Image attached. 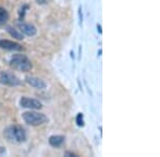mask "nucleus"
Wrapping results in <instances>:
<instances>
[{
  "label": "nucleus",
  "instance_id": "obj_12",
  "mask_svg": "<svg viewBox=\"0 0 160 157\" xmlns=\"http://www.w3.org/2000/svg\"><path fill=\"white\" fill-rule=\"evenodd\" d=\"M76 123L78 127H83L84 125V121H83V115L81 114V113H79L78 115H77L76 117Z\"/></svg>",
  "mask_w": 160,
  "mask_h": 157
},
{
  "label": "nucleus",
  "instance_id": "obj_14",
  "mask_svg": "<svg viewBox=\"0 0 160 157\" xmlns=\"http://www.w3.org/2000/svg\"><path fill=\"white\" fill-rule=\"evenodd\" d=\"M37 1V3L41 4V6H44V4H47L48 0H35Z\"/></svg>",
  "mask_w": 160,
  "mask_h": 157
},
{
  "label": "nucleus",
  "instance_id": "obj_16",
  "mask_svg": "<svg viewBox=\"0 0 160 157\" xmlns=\"http://www.w3.org/2000/svg\"><path fill=\"white\" fill-rule=\"evenodd\" d=\"M65 155H66V156H74V157H76V156H77L76 154L71 153V152H66V153H65Z\"/></svg>",
  "mask_w": 160,
  "mask_h": 157
},
{
  "label": "nucleus",
  "instance_id": "obj_13",
  "mask_svg": "<svg viewBox=\"0 0 160 157\" xmlns=\"http://www.w3.org/2000/svg\"><path fill=\"white\" fill-rule=\"evenodd\" d=\"M28 9H29V6H28V4H24V6L20 7V10H19V16H20V18H22V17L25 16L26 10H28Z\"/></svg>",
  "mask_w": 160,
  "mask_h": 157
},
{
  "label": "nucleus",
  "instance_id": "obj_7",
  "mask_svg": "<svg viewBox=\"0 0 160 157\" xmlns=\"http://www.w3.org/2000/svg\"><path fill=\"white\" fill-rule=\"evenodd\" d=\"M26 82L35 89H45L47 86L42 79L37 76H26Z\"/></svg>",
  "mask_w": 160,
  "mask_h": 157
},
{
  "label": "nucleus",
  "instance_id": "obj_1",
  "mask_svg": "<svg viewBox=\"0 0 160 157\" xmlns=\"http://www.w3.org/2000/svg\"><path fill=\"white\" fill-rule=\"evenodd\" d=\"M3 136L9 142L22 143L27 139V132L22 125H10L3 131Z\"/></svg>",
  "mask_w": 160,
  "mask_h": 157
},
{
  "label": "nucleus",
  "instance_id": "obj_8",
  "mask_svg": "<svg viewBox=\"0 0 160 157\" xmlns=\"http://www.w3.org/2000/svg\"><path fill=\"white\" fill-rule=\"evenodd\" d=\"M18 30L22 33H24L27 36H34L37 34V28L31 24H26V22H19Z\"/></svg>",
  "mask_w": 160,
  "mask_h": 157
},
{
  "label": "nucleus",
  "instance_id": "obj_6",
  "mask_svg": "<svg viewBox=\"0 0 160 157\" xmlns=\"http://www.w3.org/2000/svg\"><path fill=\"white\" fill-rule=\"evenodd\" d=\"M0 48L9 51H22L24 48L18 43H15L9 39H0Z\"/></svg>",
  "mask_w": 160,
  "mask_h": 157
},
{
  "label": "nucleus",
  "instance_id": "obj_15",
  "mask_svg": "<svg viewBox=\"0 0 160 157\" xmlns=\"http://www.w3.org/2000/svg\"><path fill=\"white\" fill-rule=\"evenodd\" d=\"M79 19H80V24L82 22V13H81V7H79Z\"/></svg>",
  "mask_w": 160,
  "mask_h": 157
},
{
  "label": "nucleus",
  "instance_id": "obj_17",
  "mask_svg": "<svg viewBox=\"0 0 160 157\" xmlns=\"http://www.w3.org/2000/svg\"><path fill=\"white\" fill-rule=\"evenodd\" d=\"M97 31H98L100 34L102 33V25H97Z\"/></svg>",
  "mask_w": 160,
  "mask_h": 157
},
{
  "label": "nucleus",
  "instance_id": "obj_5",
  "mask_svg": "<svg viewBox=\"0 0 160 157\" xmlns=\"http://www.w3.org/2000/svg\"><path fill=\"white\" fill-rule=\"evenodd\" d=\"M19 104L24 109H41L43 107V104L37 99H32V98L28 97H22L19 100Z\"/></svg>",
  "mask_w": 160,
  "mask_h": 157
},
{
  "label": "nucleus",
  "instance_id": "obj_2",
  "mask_svg": "<svg viewBox=\"0 0 160 157\" xmlns=\"http://www.w3.org/2000/svg\"><path fill=\"white\" fill-rule=\"evenodd\" d=\"M10 66L22 72H28L32 69V63L25 54H15L10 60Z\"/></svg>",
  "mask_w": 160,
  "mask_h": 157
},
{
  "label": "nucleus",
  "instance_id": "obj_3",
  "mask_svg": "<svg viewBox=\"0 0 160 157\" xmlns=\"http://www.w3.org/2000/svg\"><path fill=\"white\" fill-rule=\"evenodd\" d=\"M22 119L27 124L31 125V127H38L46 123L48 121V118L46 115L42 114L38 112H25L22 114Z\"/></svg>",
  "mask_w": 160,
  "mask_h": 157
},
{
  "label": "nucleus",
  "instance_id": "obj_11",
  "mask_svg": "<svg viewBox=\"0 0 160 157\" xmlns=\"http://www.w3.org/2000/svg\"><path fill=\"white\" fill-rule=\"evenodd\" d=\"M9 13L4 7H0V27H2V25H4L8 22V20H9Z\"/></svg>",
  "mask_w": 160,
  "mask_h": 157
},
{
  "label": "nucleus",
  "instance_id": "obj_9",
  "mask_svg": "<svg viewBox=\"0 0 160 157\" xmlns=\"http://www.w3.org/2000/svg\"><path fill=\"white\" fill-rule=\"evenodd\" d=\"M64 139L65 138L61 135H53L49 137L48 142H49V145L51 146H53V148H59V146H61L64 143Z\"/></svg>",
  "mask_w": 160,
  "mask_h": 157
},
{
  "label": "nucleus",
  "instance_id": "obj_4",
  "mask_svg": "<svg viewBox=\"0 0 160 157\" xmlns=\"http://www.w3.org/2000/svg\"><path fill=\"white\" fill-rule=\"evenodd\" d=\"M0 83L7 86H18L22 84V82L14 73L9 71H2L0 73Z\"/></svg>",
  "mask_w": 160,
  "mask_h": 157
},
{
  "label": "nucleus",
  "instance_id": "obj_10",
  "mask_svg": "<svg viewBox=\"0 0 160 157\" xmlns=\"http://www.w3.org/2000/svg\"><path fill=\"white\" fill-rule=\"evenodd\" d=\"M6 30H7V32L11 35V36L16 38V39H19V40L24 39V35L22 34V32H20L18 29H15V28L11 27V25H8Z\"/></svg>",
  "mask_w": 160,
  "mask_h": 157
}]
</instances>
